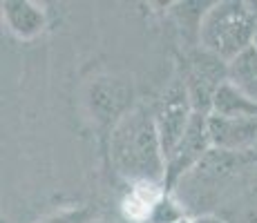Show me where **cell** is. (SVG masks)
Returning <instances> with one entry per match:
<instances>
[{
  "label": "cell",
  "mask_w": 257,
  "mask_h": 223,
  "mask_svg": "<svg viewBox=\"0 0 257 223\" xmlns=\"http://www.w3.org/2000/svg\"><path fill=\"white\" fill-rule=\"evenodd\" d=\"M244 161H248V163H257V143H255V147L248 152V154L244 156Z\"/></svg>",
  "instance_id": "obj_12"
},
{
  "label": "cell",
  "mask_w": 257,
  "mask_h": 223,
  "mask_svg": "<svg viewBox=\"0 0 257 223\" xmlns=\"http://www.w3.org/2000/svg\"><path fill=\"white\" fill-rule=\"evenodd\" d=\"M206 121H208V114H192V121L188 125L184 138L177 143V147L170 152L166 161V187H175L177 181H184V176L190 174L212 150Z\"/></svg>",
  "instance_id": "obj_3"
},
{
  "label": "cell",
  "mask_w": 257,
  "mask_h": 223,
  "mask_svg": "<svg viewBox=\"0 0 257 223\" xmlns=\"http://www.w3.org/2000/svg\"><path fill=\"white\" fill-rule=\"evenodd\" d=\"M181 214H184V212L177 207L175 201L168 199V196H161L159 203L155 205V210H152L150 221L152 223H179Z\"/></svg>",
  "instance_id": "obj_10"
},
{
  "label": "cell",
  "mask_w": 257,
  "mask_h": 223,
  "mask_svg": "<svg viewBox=\"0 0 257 223\" xmlns=\"http://www.w3.org/2000/svg\"><path fill=\"white\" fill-rule=\"evenodd\" d=\"M253 47L257 49V29H255V38H253Z\"/></svg>",
  "instance_id": "obj_13"
},
{
  "label": "cell",
  "mask_w": 257,
  "mask_h": 223,
  "mask_svg": "<svg viewBox=\"0 0 257 223\" xmlns=\"http://www.w3.org/2000/svg\"><path fill=\"white\" fill-rule=\"evenodd\" d=\"M192 223H226L224 219H219V216H212V214H204V216H197Z\"/></svg>",
  "instance_id": "obj_11"
},
{
  "label": "cell",
  "mask_w": 257,
  "mask_h": 223,
  "mask_svg": "<svg viewBox=\"0 0 257 223\" xmlns=\"http://www.w3.org/2000/svg\"><path fill=\"white\" fill-rule=\"evenodd\" d=\"M228 81V63L219 61L208 52H201L192 58L190 74H188V83H184L195 112L210 114L212 96L224 83Z\"/></svg>",
  "instance_id": "obj_6"
},
{
  "label": "cell",
  "mask_w": 257,
  "mask_h": 223,
  "mask_svg": "<svg viewBox=\"0 0 257 223\" xmlns=\"http://www.w3.org/2000/svg\"><path fill=\"white\" fill-rule=\"evenodd\" d=\"M257 18L248 3L221 0L208 5L199 23V41L204 52L230 63L253 47Z\"/></svg>",
  "instance_id": "obj_2"
},
{
  "label": "cell",
  "mask_w": 257,
  "mask_h": 223,
  "mask_svg": "<svg viewBox=\"0 0 257 223\" xmlns=\"http://www.w3.org/2000/svg\"><path fill=\"white\" fill-rule=\"evenodd\" d=\"M110 154L116 172L132 183H166V154L155 114L137 105L116 121L110 136Z\"/></svg>",
  "instance_id": "obj_1"
},
{
  "label": "cell",
  "mask_w": 257,
  "mask_h": 223,
  "mask_svg": "<svg viewBox=\"0 0 257 223\" xmlns=\"http://www.w3.org/2000/svg\"><path fill=\"white\" fill-rule=\"evenodd\" d=\"M228 83L257 103V49L248 47L228 63Z\"/></svg>",
  "instance_id": "obj_8"
},
{
  "label": "cell",
  "mask_w": 257,
  "mask_h": 223,
  "mask_svg": "<svg viewBox=\"0 0 257 223\" xmlns=\"http://www.w3.org/2000/svg\"><path fill=\"white\" fill-rule=\"evenodd\" d=\"M192 114H195V107H192L190 94H188L186 85L175 83L164 94V98H161L159 107L155 112V123H157V130H159L161 145H164L166 161L170 156V152L177 147V143L184 138L188 125L192 121Z\"/></svg>",
  "instance_id": "obj_4"
},
{
  "label": "cell",
  "mask_w": 257,
  "mask_h": 223,
  "mask_svg": "<svg viewBox=\"0 0 257 223\" xmlns=\"http://www.w3.org/2000/svg\"><path fill=\"white\" fill-rule=\"evenodd\" d=\"M210 114H219V116H253L257 118V103L250 101L248 96L233 87L228 81L224 83L212 96Z\"/></svg>",
  "instance_id": "obj_9"
},
{
  "label": "cell",
  "mask_w": 257,
  "mask_h": 223,
  "mask_svg": "<svg viewBox=\"0 0 257 223\" xmlns=\"http://www.w3.org/2000/svg\"><path fill=\"white\" fill-rule=\"evenodd\" d=\"M210 147L226 154L246 156L257 143V118L253 116H219L208 114Z\"/></svg>",
  "instance_id": "obj_5"
},
{
  "label": "cell",
  "mask_w": 257,
  "mask_h": 223,
  "mask_svg": "<svg viewBox=\"0 0 257 223\" xmlns=\"http://www.w3.org/2000/svg\"><path fill=\"white\" fill-rule=\"evenodd\" d=\"M3 18L7 27L23 41L38 36L45 29V12L29 0H5Z\"/></svg>",
  "instance_id": "obj_7"
}]
</instances>
